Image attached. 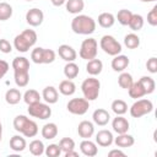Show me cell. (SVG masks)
Instances as JSON below:
<instances>
[{"label":"cell","instance_id":"cell-1","mask_svg":"<svg viewBox=\"0 0 157 157\" xmlns=\"http://www.w3.org/2000/svg\"><path fill=\"white\" fill-rule=\"evenodd\" d=\"M71 29L76 34L88 36L96 31V21L88 15H76L71 21Z\"/></svg>","mask_w":157,"mask_h":157},{"label":"cell","instance_id":"cell-2","mask_svg":"<svg viewBox=\"0 0 157 157\" xmlns=\"http://www.w3.org/2000/svg\"><path fill=\"white\" fill-rule=\"evenodd\" d=\"M13 129L25 137H34L38 134V125L34 120L26 115H16L13 119Z\"/></svg>","mask_w":157,"mask_h":157},{"label":"cell","instance_id":"cell-3","mask_svg":"<svg viewBox=\"0 0 157 157\" xmlns=\"http://www.w3.org/2000/svg\"><path fill=\"white\" fill-rule=\"evenodd\" d=\"M37 42V33L33 29H25L13 38V47L20 53H27Z\"/></svg>","mask_w":157,"mask_h":157},{"label":"cell","instance_id":"cell-4","mask_svg":"<svg viewBox=\"0 0 157 157\" xmlns=\"http://www.w3.org/2000/svg\"><path fill=\"white\" fill-rule=\"evenodd\" d=\"M81 91L83 93V98H86L88 102L96 101L99 96L101 91V82L94 76H91L88 78H85L81 83Z\"/></svg>","mask_w":157,"mask_h":157},{"label":"cell","instance_id":"cell-5","mask_svg":"<svg viewBox=\"0 0 157 157\" xmlns=\"http://www.w3.org/2000/svg\"><path fill=\"white\" fill-rule=\"evenodd\" d=\"M55 52L53 49H47L37 47L31 52V59L34 64H52L55 60Z\"/></svg>","mask_w":157,"mask_h":157},{"label":"cell","instance_id":"cell-6","mask_svg":"<svg viewBox=\"0 0 157 157\" xmlns=\"http://www.w3.org/2000/svg\"><path fill=\"white\" fill-rule=\"evenodd\" d=\"M129 110H130V115L132 118H141L146 114H150L153 110V103L147 98L136 99Z\"/></svg>","mask_w":157,"mask_h":157},{"label":"cell","instance_id":"cell-7","mask_svg":"<svg viewBox=\"0 0 157 157\" xmlns=\"http://www.w3.org/2000/svg\"><path fill=\"white\" fill-rule=\"evenodd\" d=\"M99 47L105 54L112 55V56H115L121 53V44L110 34H105L101 38Z\"/></svg>","mask_w":157,"mask_h":157},{"label":"cell","instance_id":"cell-8","mask_svg":"<svg viewBox=\"0 0 157 157\" xmlns=\"http://www.w3.org/2000/svg\"><path fill=\"white\" fill-rule=\"evenodd\" d=\"M97 53H98V42L94 38H87L82 40L78 50V55L81 59L83 60L94 59L97 56Z\"/></svg>","mask_w":157,"mask_h":157},{"label":"cell","instance_id":"cell-9","mask_svg":"<svg viewBox=\"0 0 157 157\" xmlns=\"http://www.w3.org/2000/svg\"><path fill=\"white\" fill-rule=\"evenodd\" d=\"M27 112L31 117L40 119V120H45V119L50 118V115H52V108L49 107L48 103H43V102H37V103L29 104Z\"/></svg>","mask_w":157,"mask_h":157},{"label":"cell","instance_id":"cell-10","mask_svg":"<svg viewBox=\"0 0 157 157\" xmlns=\"http://www.w3.org/2000/svg\"><path fill=\"white\" fill-rule=\"evenodd\" d=\"M88 108L90 102L86 98H71L66 104V109L75 115H83Z\"/></svg>","mask_w":157,"mask_h":157},{"label":"cell","instance_id":"cell-11","mask_svg":"<svg viewBox=\"0 0 157 157\" xmlns=\"http://www.w3.org/2000/svg\"><path fill=\"white\" fill-rule=\"evenodd\" d=\"M43 20H44V13L40 9L33 7L26 12V22L32 27L40 26L43 23Z\"/></svg>","mask_w":157,"mask_h":157},{"label":"cell","instance_id":"cell-12","mask_svg":"<svg viewBox=\"0 0 157 157\" xmlns=\"http://www.w3.org/2000/svg\"><path fill=\"white\" fill-rule=\"evenodd\" d=\"M114 141V136L112 131L107 129H102L96 134V144L101 147H109Z\"/></svg>","mask_w":157,"mask_h":157},{"label":"cell","instance_id":"cell-13","mask_svg":"<svg viewBox=\"0 0 157 157\" xmlns=\"http://www.w3.org/2000/svg\"><path fill=\"white\" fill-rule=\"evenodd\" d=\"M58 54H59V56H60L64 61H66V63H69V61H75L76 58H77L76 50H75L71 45H69V44H61V45H59V48H58Z\"/></svg>","mask_w":157,"mask_h":157},{"label":"cell","instance_id":"cell-14","mask_svg":"<svg viewBox=\"0 0 157 157\" xmlns=\"http://www.w3.org/2000/svg\"><path fill=\"white\" fill-rule=\"evenodd\" d=\"M112 128L117 134H124L128 132L130 129V123L128 121L126 118H124L123 115H117L113 120H112Z\"/></svg>","mask_w":157,"mask_h":157},{"label":"cell","instance_id":"cell-15","mask_svg":"<svg viewBox=\"0 0 157 157\" xmlns=\"http://www.w3.org/2000/svg\"><path fill=\"white\" fill-rule=\"evenodd\" d=\"M80 150H81V153L83 156H87V157H94L98 153L97 144L91 141L90 139H83V141H81Z\"/></svg>","mask_w":157,"mask_h":157},{"label":"cell","instance_id":"cell-16","mask_svg":"<svg viewBox=\"0 0 157 157\" xmlns=\"http://www.w3.org/2000/svg\"><path fill=\"white\" fill-rule=\"evenodd\" d=\"M92 120L98 126H105L109 123V120H110V115H109L108 110H105L103 108H98V109H96L93 112Z\"/></svg>","mask_w":157,"mask_h":157},{"label":"cell","instance_id":"cell-17","mask_svg":"<svg viewBox=\"0 0 157 157\" xmlns=\"http://www.w3.org/2000/svg\"><path fill=\"white\" fill-rule=\"evenodd\" d=\"M77 134L82 139H90L94 134V125L92 121L82 120L77 126Z\"/></svg>","mask_w":157,"mask_h":157},{"label":"cell","instance_id":"cell-18","mask_svg":"<svg viewBox=\"0 0 157 157\" xmlns=\"http://www.w3.org/2000/svg\"><path fill=\"white\" fill-rule=\"evenodd\" d=\"M130 64V60L126 55H123V54H118L115 55L113 59H112V69L117 72H121V71H125V69L129 66Z\"/></svg>","mask_w":157,"mask_h":157},{"label":"cell","instance_id":"cell-19","mask_svg":"<svg viewBox=\"0 0 157 157\" xmlns=\"http://www.w3.org/2000/svg\"><path fill=\"white\" fill-rule=\"evenodd\" d=\"M42 98L44 99L45 103L48 104H54L59 99V92L54 86H47L43 88L42 92Z\"/></svg>","mask_w":157,"mask_h":157},{"label":"cell","instance_id":"cell-20","mask_svg":"<svg viewBox=\"0 0 157 157\" xmlns=\"http://www.w3.org/2000/svg\"><path fill=\"white\" fill-rule=\"evenodd\" d=\"M113 142L119 148H126V147H131L135 144V139H134L132 135H129L128 132H124V134H118V136L114 137Z\"/></svg>","mask_w":157,"mask_h":157},{"label":"cell","instance_id":"cell-21","mask_svg":"<svg viewBox=\"0 0 157 157\" xmlns=\"http://www.w3.org/2000/svg\"><path fill=\"white\" fill-rule=\"evenodd\" d=\"M103 70V63L94 58V59H91V60H87V64H86V71L88 75L91 76H97L102 72Z\"/></svg>","mask_w":157,"mask_h":157},{"label":"cell","instance_id":"cell-22","mask_svg":"<svg viewBox=\"0 0 157 157\" xmlns=\"http://www.w3.org/2000/svg\"><path fill=\"white\" fill-rule=\"evenodd\" d=\"M40 134L45 140H53L58 136V125L55 123H47L43 125Z\"/></svg>","mask_w":157,"mask_h":157},{"label":"cell","instance_id":"cell-23","mask_svg":"<svg viewBox=\"0 0 157 157\" xmlns=\"http://www.w3.org/2000/svg\"><path fill=\"white\" fill-rule=\"evenodd\" d=\"M65 7L69 13L78 15L80 12H82V10L85 7V1L83 0H66Z\"/></svg>","mask_w":157,"mask_h":157},{"label":"cell","instance_id":"cell-24","mask_svg":"<svg viewBox=\"0 0 157 157\" xmlns=\"http://www.w3.org/2000/svg\"><path fill=\"white\" fill-rule=\"evenodd\" d=\"M27 147L26 139L22 137L21 135H13L10 139V148L15 152H22Z\"/></svg>","mask_w":157,"mask_h":157},{"label":"cell","instance_id":"cell-25","mask_svg":"<svg viewBox=\"0 0 157 157\" xmlns=\"http://www.w3.org/2000/svg\"><path fill=\"white\" fill-rule=\"evenodd\" d=\"M21 99H22V93L20 92L18 88H9L5 93V101L10 105H15L20 103Z\"/></svg>","mask_w":157,"mask_h":157},{"label":"cell","instance_id":"cell-26","mask_svg":"<svg viewBox=\"0 0 157 157\" xmlns=\"http://www.w3.org/2000/svg\"><path fill=\"white\" fill-rule=\"evenodd\" d=\"M13 78H15V83L17 87H20V88L26 87L29 82V71L28 70L13 71Z\"/></svg>","mask_w":157,"mask_h":157},{"label":"cell","instance_id":"cell-27","mask_svg":"<svg viewBox=\"0 0 157 157\" xmlns=\"http://www.w3.org/2000/svg\"><path fill=\"white\" fill-rule=\"evenodd\" d=\"M59 92L63 96H72L76 92V85L72 80H63L59 83Z\"/></svg>","mask_w":157,"mask_h":157},{"label":"cell","instance_id":"cell-28","mask_svg":"<svg viewBox=\"0 0 157 157\" xmlns=\"http://www.w3.org/2000/svg\"><path fill=\"white\" fill-rule=\"evenodd\" d=\"M129 92V96L130 98H134V99H139V98H142L144 96H146V91L144 90L142 85L140 81H134L132 85L130 86V88L128 90Z\"/></svg>","mask_w":157,"mask_h":157},{"label":"cell","instance_id":"cell-29","mask_svg":"<svg viewBox=\"0 0 157 157\" xmlns=\"http://www.w3.org/2000/svg\"><path fill=\"white\" fill-rule=\"evenodd\" d=\"M78 72H80V69H78V65L75 63V61H69L65 64L64 66V75L67 80H74L78 76Z\"/></svg>","mask_w":157,"mask_h":157},{"label":"cell","instance_id":"cell-30","mask_svg":"<svg viewBox=\"0 0 157 157\" xmlns=\"http://www.w3.org/2000/svg\"><path fill=\"white\" fill-rule=\"evenodd\" d=\"M115 23V16L110 12H102L98 16V25L102 28H110Z\"/></svg>","mask_w":157,"mask_h":157},{"label":"cell","instance_id":"cell-31","mask_svg":"<svg viewBox=\"0 0 157 157\" xmlns=\"http://www.w3.org/2000/svg\"><path fill=\"white\" fill-rule=\"evenodd\" d=\"M22 99L25 101V103H26L27 105H29V104L40 102L42 96H40L39 92L36 91V90H27V91L22 94Z\"/></svg>","mask_w":157,"mask_h":157},{"label":"cell","instance_id":"cell-32","mask_svg":"<svg viewBox=\"0 0 157 157\" xmlns=\"http://www.w3.org/2000/svg\"><path fill=\"white\" fill-rule=\"evenodd\" d=\"M144 23H145L144 17H142L140 13H134V12H132V16H131V18H130V21H129L128 26L130 27V29H131V31L137 32V31L142 29Z\"/></svg>","mask_w":157,"mask_h":157},{"label":"cell","instance_id":"cell-33","mask_svg":"<svg viewBox=\"0 0 157 157\" xmlns=\"http://www.w3.org/2000/svg\"><path fill=\"white\" fill-rule=\"evenodd\" d=\"M12 69H13V71H25V70L29 71L28 59L25 56H16L12 60Z\"/></svg>","mask_w":157,"mask_h":157},{"label":"cell","instance_id":"cell-34","mask_svg":"<svg viewBox=\"0 0 157 157\" xmlns=\"http://www.w3.org/2000/svg\"><path fill=\"white\" fill-rule=\"evenodd\" d=\"M124 45L128 49H136L140 47V37L136 33H128L124 37Z\"/></svg>","mask_w":157,"mask_h":157},{"label":"cell","instance_id":"cell-35","mask_svg":"<svg viewBox=\"0 0 157 157\" xmlns=\"http://www.w3.org/2000/svg\"><path fill=\"white\" fill-rule=\"evenodd\" d=\"M28 147H29V152L33 156H42L44 153V150H45V146H44L43 141L42 140H38V139L31 141Z\"/></svg>","mask_w":157,"mask_h":157},{"label":"cell","instance_id":"cell-36","mask_svg":"<svg viewBox=\"0 0 157 157\" xmlns=\"http://www.w3.org/2000/svg\"><path fill=\"white\" fill-rule=\"evenodd\" d=\"M132 82H134V78H132L131 74L125 72V71H121V72H120V75H119V77H118V85H119L121 88L129 90L130 86L132 85Z\"/></svg>","mask_w":157,"mask_h":157},{"label":"cell","instance_id":"cell-37","mask_svg":"<svg viewBox=\"0 0 157 157\" xmlns=\"http://www.w3.org/2000/svg\"><path fill=\"white\" fill-rule=\"evenodd\" d=\"M110 108H112V110L117 115H124L128 112V104L123 99H115V101H113Z\"/></svg>","mask_w":157,"mask_h":157},{"label":"cell","instance_id":"cell-38","mask_svg":"<svg viewBox=\"0 0 157 157\" xmlns=\"http://www.w3.org/2000/svg\"><path fill=\"white\" fill-rule=\"evenodd\" d=\"M12 6L9 4V2H5V1H1L0 2V21H7L11 18L12 16Z\"/></svg>","mask_w":157,"mask_h":157},{"label":"cell","instance_id":"cell-39","mask_svg":"<svg viewBox=\"0 0 157 157\" xmlns=\"http://www.w3.org/2000/svg\"><path fill=\"white\" fill-rule=\"evenodd\" d=\"M144 87V90L146 91V94H151L155 88H156V82L155 80L151 77V76H142L140 80H139Z\"/></svg>","mask_w":157,"mask_h":157},{"label":"cell","instance_id":"cell-40","mask_svg":"<svg viewBox=\"0 0 157 157\" xmlns=\"http://www.w3.org/2000/svg\"><path fill=\"white\" fill-rule=\"evenodd\" d=\"M131 16H132V12H131L130 10H128V9H121V10L118 11V13H117V16H115V20H118V22H119L120 25L128 26V23H129Z\"/></svg>","mask_w":157,"mask_h":157},{"label":"cell","instance_id":"cell-41","mask_svg":"<svg viewBox=\"0 0 157 157\" xmlns=\"http://www.w3.org/2000/svg\"><path fill=\"white\" fill-rule=\"evenodd\" d=\"M59 146H60L61 152L65 153V152H67L70 150H75V141L71 137H63L59 141Z\"/></svg>","mask_w":157,"mask_h":157},{"label":"cell","instance_id":"cell-42","mask_svg":"<svg viewBox=\"0 0 157 157\" xmlns=\"http://www.w3.org/2000/svg\"><path fill=\"white\" fill-rule=\"evenodd\" d=\"M44 153H45V156H48V157H59L60 153H61V150H60L59 144H58V145H56V144H50V145H48V146L45 147V150H44Z\"/></svg>","mask_w":157,"mask_h":157},{"label":"cell","instance_id":"cell-43","mask_svg":"<svg viewBox=\"0 0 157 157\" xmlns=\"http://www.w3.org/2000/svg\"><path fill=\"white\" fill-rule=\"evenodd\" d=\"M147 22L150 26H157V6H153L147 13Z\"/></svg>","mask_w":157,"mask_h":157},{"label":"cell","instance_id":"cell-44","mask_svg":"<svg viewBox=\"0 0 157 157\" xmlns=\"http://www.w3.org/2000/svg\"><path fill=\"white\" fill-rule=\"evenodd\" d=\"M146 69L151 74H156L157 72V58L156 56H151L146 61Z\"/></svg>","mask_w":157,"mask_h":157},{"label":"cell","instance_id":"cell-45","mask_svg":"<svg viewBox=\"0 0 157 157\" xmlns=\"http://www.w3.org/2000/svg\"><path fill=\"white\" fill-rule=\"evenodd\" d=\"M0 52L4 54H9L12 52V45L7 39H0Z\"/></svg>","mask_w":157,"mask_h":157},{"label":"cell","instance_id":"cell-46","mask_svg":"<svg viewBox=\"0 0 157 157\" xmlns=\"http://www.w3.org/2000/svg\"><path fill=\"white\" fill-rule=\"evenodd\" d=\"M9 69H10L9 63H7V61H5V60H2V59H0V80H1L6 74H7Z\"/></svg>","mask_w":157,"mask_h":157},{"label":"cell","instance_id":"cell-47","mask_svg":"<svg viewBox=\"0 0 157 157\" xmlns=\"http://www.w3.org/2000/svg\"><path fill=\"white\" fill-rule=\"evenodd\" d=\"M108 156L109 157H113V156H125V152H123L119 148H114V150H110L108 152Z\"/></svg>","mask_w":157,"mask_h":157},{"label":"cell","instance_id":"cell-48","mask_svg":"<svg viewBox=\"0 0 157 157\" xmlns=\"http://www.w3.org/2000/svg\"><path fill=\"white\" fill-rule=\"evenodd\" d=\"M64 156H65V157H77V156H78V152H76L75 150H70V151L65 152Z\"/></svg>","mask_w":157,"mask_h":157},{"label":"cell","instance_id":"cell-49","mask_svg":"<svg viewBox=\"0 0 157 157\" xmlns=\"http://www.w3.org/2000/svg\"><path fill=\"white\" fill-rule=\"evenodd\" d=\"M50 2H52L54 6L59 7V6H63V5L66 2V0H50Z\"/></svg>","mask_w":157,"mask_h":157},{"label":"cell","instance_id":"cell-50","mask_svg":"<svg viewBox=\"0 0 157 157\" xmlns=\"http://www.w3.org/2000/svg\"><path fill=\"white\" fill-rule=\"evenodd\" d=\"M1 139H2V124L0 123V142H1Z\"/></svg>","mask_w":157,"mask_h":157},{"label":"cell","instance_id":"cell-51","mask_svg":"<svg viewBox=\"0 0 157 157\" xmlns=\"http://www.w3.org/2000/svg\"><path fill=\"white\" fill-rule=\"evenodd\" d=\"M140 1H142V2H153L156 0H140Z\"/></svg>","mask_w":157,"mask_h":157},{"label":"cell","instance_id":"cell-52","mask_svg":"<svg viewBox=\"0 0 157 157\" xmlns=\"http://www.w3.org/2000/svg\"><path fill=\"white\" fill-rule=\"evenodd\" d=\"M25 1H28V2H31V1H33V0H25Z\"/></svg>","mask_w":157,"mask_h":157}]
</instances>
